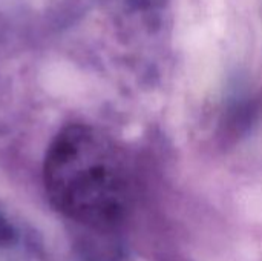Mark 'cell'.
Listing matches in <instances>:
<instances>
[{"instance_id": "6da1fadb", "label": "cell", "mask_w": 262, "mask_h": 261, "mask_svg": "<svg viewBox=\"0 0 262 261\" xmlns=\"http://www.w3.org/2000/svg\"><path fill=\"white\" fill-rule=\"evenodd\" d=\"M45 189L64 217L100 231L121 225L129 208L126 174L109 142L84 125L61 129L43 163Z\"/></svg>"}]
</instances>
